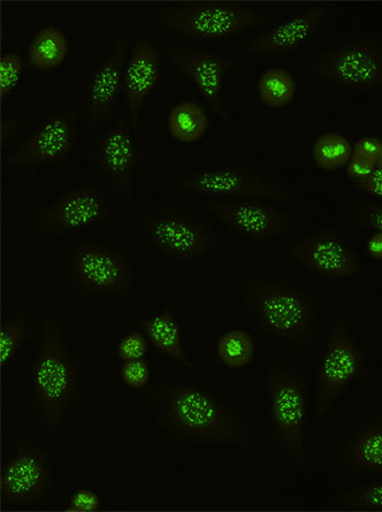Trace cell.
<instances>
[{
	"instance_id": "6da1fadb",
	"label": "cell",
	"mask_w": 382,
	"mask_h": 512,
	"mask_svg": "<svg viewBox=\"0 0 382 512\" xmlns=\"http://www.w3.org/2000/svg\"><path fill=\"white\" fill-rule=\"evenodd\" d=\"M160 414L180 437L208 443H242L249 439L238 414L203 388L166 386L159 393Z\"/></svg>"
},
{
	"instance_id": "7a4b0ae2",
	"label": "cell",
	"mask_w": 382,
	"mask_h": 512,
	"mask_svg": "<svg viewBox=\"0 0 382 512\" xmlns=\"http://www.w3.org/2000/svg\"><path fill=\"white\" fill-rule=\"evenodd\" d=\"M29 381L34 403L51 432L80 393L78 369L53 316L41 323L40 349L29 366Z\"/></svg>"
},
{
	"instance_id": "3957f363",
	"label": "cell",
	"mask_w": 382,
	"mask_h": 512,
	"mask_svg": "<svg viewBox=\"0 0 382 512\" xmlns=\"http://www.w3.org/2000/svg\"><path fill=\"white\" fill-rule=\"evenodd\" d=\"M246 302L263 330L289 347L307 345L316 331L311 296L286 281L258 279L246 286Z\"/></svg>"
},
{
	"instance_id": "277c9868",
	"label": "cell",
	"mask_w": 382,
	"mask_h": 512,
	"mask_svg": "<svg viewBox=\"0 0 382 512\" xmlns=\"http://www.w3.org/2000/svg\"><path fill=\"white\" fill-rule=\"evenodd\" d=\"M155 18L160 28L198 40L233 36L269 19L255 7L229 2L162 4Z\"/></svg>"
},
{
	"instance_id": "5b68a950",
	"label": "cell",
	"mask_w": 382,
	"mask_h": 512,
	"mask_svg": "<svg viewBox=\"0 0 382 512\" xmlns=\"http://www.w3.org/2000/svg\"><path fill=\"white\" fill-rule=\"evenodd\" d=\"M270 417L273 429L290 461L303 465L304 429L308 416V394L302 380L280 363L267 370Z\"/></svg>"
},
{
	"instance_id": "8992f818",
	"label": "cell",
	"mask_w": 382,
	"mask_h": 512,
	"mask_svg": "<svg viewBox=\"0 0 382 512\" xmlns=\"http://www.w3.org/2000/svg\"><path fill=\"white\" fill-rule=\"evenodd\" d=\"M171 187L177 193L188 195L308 204L288 188L266 178L265 175L239 167H219L181 175L172 179Z\"/></svg>"
},
{
	"instance_id": "52a82bcc",
	"label": "cell",
	"mask_w": 382,
	"mask_h": 512,
	"mask_svg": "<svg viewBox=\"0 0 382 512\" xmlns=\"http://www.w3.org/2000/svg\"><path fill=\"white\" fill-rule=\"evenodd\" d=\"M309 68L335 86L372 93L382 89V44L369 38L343 43L317 53Z\"/></svg>"
},
{
	"instance_id": "ba28073f",
	"label": "cell",
	"mask_w": 382,
	"mask_h": 512,
	"mask_svg": "<svg viewBox=\"0 0 382 512\" xmlns=\"http://www.w3.org/2000/svg\"><path fill=\"white\" fill-rule=\"evenodd\" d=\"M365 355L345 322H338L328 335L317 372L318 415H325L341 395L363 376Z\"/></svg>"
},
{
	"instance_id": "9c48e42d",
	"label": "cell",
	"mask_w": 382,
	"mask_h": 512,
	"mask_svg": "<svg viewBox=\"0 0 382 512\" xmlns=\"http://www.w3.org/2000/svg\"><path fill=\"white\" fill-rule=\"evenodd\" d=\"M2 499L11 506H34L53 489L52 455L34 442H21L4 466L0 479Z\"/></svg>"
},
{
	"instance_id": "30bf717a",
	"label": "cell",
	"mask_w": 382,
	"mask_h": 512,
	"mask_svg": "<svg viewBox=\"0 0 382 512\" xmlns=\"http://www.w3.org/2000/svg\"><path fill=\"white\" fill-rule=\"evenodd\" d=\"M148 241L166 257L190 261L208 254L215 236L201 219L191 213L163 210L149 213L143 219Z\"/></svg>"
},
{
	"instance_id": "8fae6325",
	"label": "cell",
	"mask_w": 382,
	"mask_h": 512,
	"mask_svg": "<svg viewBox=\"0 0 382 512\" xmlns=\"http://www.w3.org/2000/svg\"><path fill=\"white\" fill-rule=\"evenodd\" d=\"M75 284L83 292L119 295L133 284V270L127 258L105 244L80 242L72 257Z\"/></svg>"
},
{
	"instance_id": "7c38bea8",
	"label": "cell",
	"mask_w": 382,
	"mask_h": 512,
	"mask_svg": "<svg viewBox=\"0 0 382 512\" xmlns=\"http://www.w3.org/2000/svg\"><path fill=\"white\" fill-rule=\"evenodd\" d=\"M205 211L221 224L246 238L256 241L277 239L296 227L287 213L261 200L232 198V200L198 201Z\"/></svg>"
},
{
	"instance_id": "4fadbf2b",
	"label": "cell",
	"mask_w": 382,
	"mask_h": 512,
	"mask_svg": "<svg viewBox=\"0 0 382 512\" xmlns=\"http://www.w3.org/2000/svg\"><path fill=\"white\" fill-rule=\"evenodd\" d=\"M76 135V117L72 109L52 112L38 125L9 158L14 167H38L61 162L72 156Z\"/></svg>"
},
{
	"instance_id": "5bb4252c",
	"label": "cell",
	"mask_w": 382,
	"mask_h": 512,
	"mask_svg": "<svg viewBox=\"0 0 382 512\" xmlns=\"http://www.w3.org/2000/svg\"><path fill=\"white\" fill-rule=\"evenodd\" d=\"M287 254L305 270L320 278L348 279L361 271V263L355 251L330 229L290 244Z\"/></svg>"
},
{
	"instance_id": "9a60e30c",
	"label": "cell",
	"mask_w": 382,
	"mask_h": 512,
	"mask_svg": "<svg viewBox=\"0 0 382 512\" xmlns=\"http://www.w3.org/2000/svg\"><path fill=\"white\" fill-rule=\"evenodd\" d=\"M167 48L178 72L187 76L221 119L231 120L221 101V91L232 64L231 58L188 44L173 43L168 44Z\"/></svg>"
},
{
	"instance_id": "2e32d148",
	"label": "cell",
	"mask_w": 382,
	"mask_h": 512,
	"mask_svg": "<svg viewBox=\"0 0 382 512\" xmlns=\"http://www.w3.org/2000/svg\"><path fill=\"white\" fill-rule=\"evenodd\" d=\"M108 217V201L91 187L67 190L57 201L34 215L37 228L48 235L75 231L101 223Z\"/></svg>"
},
{
	"instance_id": "e0dca14e",
	"label": "cell",
	"mask_w": 382,
	"mask_h": 512,
	"mask_svg": "<svg viewBox=\"0 0 382 512\" xmlns=\"http://www.w3.org/2000/svg\"><path fill=\"white\" fill-rule=\"evenodd\" d=\"M98 171L121 196L132 193L137 167V149L131 128L119 118L95 143Z\"/></svg>"
},
{
	"instance_id": "ac0fdd59",
	"label": "cell",
	"mask_w": 382,
	"mask_h": 512,
	"mask_svg": "<svg viewBox=\"0 0 382 512\" xmlns=\"http://www.w3.org/2000/svg\"><path fill=\"white\" fill-rule=\"evenodd\" d=\"M331 12L330 4L313 5L252 38L247 49L254 55L279 56L302 48L322 28Z\"/></svg>"
},
{
	"instance_id": "d6986e66",
	"label": "cell",
	"mask_w": 382,
	"mask_h": 512,
	"mask_svg": "<svg viewBox=\"0 0 382 512\" xmlns=\"http://www.w3.org/2000/svg\"><path fill=\"white\" fill-rule=\"evenodd\" d=\"M163 75V58L157 45L147 38L136 37L124 74V91L134 128L152 91Z\"/></svg>"
},
{
	"instance_id": "ffe728a7",
	"label": "cell",
	"mask_w": 382,
	"mask_h": 512,
	"mask_svg": "<svg viewBox=\"0 0 382 512\" xmlns=\"http://www.w3.org/2000/svg\"><path fill=\"white\" fill-rule=\"evenodd\" d=\"M127 49L128 37L118 36L87 86L86 112L89 127L108 118L113 111L121 84H124Z\"/></svg>"
},
{
	"instance_id": "44dd1931",
	"label": "cell",
	"mask_w": 382,
	"mask_h": 512,
	"mask_svg": "<svg viewBox=\"0 0 382 512\" xmlns=\"http://www.w3.org/2000/svg\"><path fill=\"white\" fill-rule=\"evenodd\" d=\"M140 325L152 346L160 353L171 357L190 371L195 370L183 348L181 326L171 308H166L155 317L140 319Z\"/></svg>"
},
{
	"instance_id": "7402d4cb",
	"label": "cell",
	"mask_w": 382,
	"mask_h": 512,
	"mask_svg": "<svg viewBox=\"0 0 382 512\" xmlns=\"http://www.w3.org/2000/svg\"><path fill=\"white\" fill-rule=\"evenodd\" d=\"M343 456L350 469L382 473V422L366 425L351 435Z\"/></svg>"
},
{
	"instance_id": "603a6c76",
	"label": "cell",
	"mask_w": 382,
	"mask_h": 512,
	"mask_svg": "<svg viewBox=\"0 0 382 512\" xmlns=\"http://www.w3.org/2000/svg\"><path fill=\"white\" fill-rule=\"evenodd\" d=\"M167 126L175 140L191 144L201 141L208 133L210 119L200 103L183 101L168 113Z\"/></svg>"
},
{
	"instance_id": "cb8c5ba5",
	"label": "cell",
	"mask_w": 382,
	"mask_h": 512,
	"mask_svg": "<svg viewBox=\"0 0 382 512\" xmlns=\"http://www.w3.org/2000/svg\"><path fill=\"white\" fill-rule=\"evenodd\" d=\"M68 53V41L63 30L53 25L38 30L30 44L29 64L38 70H52L63 64Z\"/></svg>"
},
{
	"instance_id": "d4e9b609",
	"label": "cell",
	"mask_w": 382,
	"mask_h": 512,
	"mask_svg": "<svg viewBox=\"0 0 382 512\" xmlns=\"http://www.w3.org/2000/svg\"><path fill=\"white\" fill-rule=\"evenodd\" d=\"M258 97L267 108L279 110L294 101L297 82L294 75L285 68L272 67L259 76Z\"/></svg>"
},
{
	"instance_id": "484cf974",
	"label": "cell",
	"mask_w": 382,
	"mask_h": 512,
	"mask_svg": "<svg viewBox=\"0 0 382 512\" xmlns=\"http://www.w3.org/2000/svg\"><path fill=\"white\" fill-rule=\"evenodd\" d=\"M216 353L219 361L228 369L247 368L256 356L255 339L248 331L236 328L220 336Z\"/></svg>"
},
{
	"instance_id": "4316f807",
	"label": "cell",
	"mask_w": 382,
	"mask_h": 512,
	"mask_svg": "<svg viewBox=\"0 0 382 512\" xmlns=\"http://www.w3.org/2000/svg\"><path fill=\"white\" fill-rule=\"evenodd\" d=\"M353 148L348 137L326 133L319 135L313 143L312 157L320 170L331 172L348 165Z\"/></svg>"
},
{
	"instance_id": "83f0119b",
	"label": "cell",
	"mask_w": 382,
	"mask_h": 512,
	"mask_svg": "<svg viewBox=\"0 0 382 512\" xmlns=\"http://www.w3.org/2000/svg\"><path fill=\"white\" fill-rule=\"evenodd\" d=\"M28 317L25 310L15 313L2 328L0 338V355L2 365L6 368L10 364L19 349L28 339Z\"/></svg>"
},
{
	"instance_id": "f1b7e54d",
	"label": "cell",
	"mask_w": 382,
	"mask_h": 512,
	"mask_svg": "<svg viewBox=\"0 0 382 512\" xmlns=\"http://www.w3.org/2000/svg\"><path fill=\"white\" fill-rule=\"evenodd\" d=\"M338 506L356 510H382V479L343 493L338 499Z\"/></svg>"
},
{
	"instance_id": "f546056e",
	"label": "cell",
	"mask_w": 382,
	"mask_h": 512,
	"mask_svg": "<svg viewBox=\"0 0 382 512\" xmlns=\"http://www.w3.org/2000/svg\"><path fill=\"white\" fill-rule=\"evenodd\" d=\"M25 71L24 59L17 52H7L0 61V86L2 96L11 94Z\"/></svg>"
},
{
	"instance_id": "4dcf8cb0",
	"label": "cell",
	"mask_w": 382,
	"mask_h": 512,
	"mask_svg": "<svg viewBox=\"0 0 382 512\" xmlns=\"http://www.w3.org/2000/svg\"><path fill=\"white\" fill-rule=\"evenodd\" d=\"M382 148V141L376 136H366L359 140L353 148V155L350 159L368 166L374 170L378 167V158Z\"/></svg>"
},
{
	"instance_id": "1f68e13d",
	"label": "cell",
	"mask_w": 382,
	"mask_h": 512,
	"mask_svg": "<svg viewBox=\"0 0 382 512\" xmlns=\"http://www.w3.org/2000/svg\"><path fill=\"white\" fill-rule=\"evenodd\" d=\"M148 351V342L141 333H129L119 342L117 353L122 362L142 359Z\"/></svg>"
},
{
	"instance_id": "d6a6232c",
	"label": "cell",
	"mask_w": 382,
	"mask_h": 512,
	"mask_svg": "<svg viewBox=\"0 0 382 512\" xmlns=\"http://www.w3.org/2000/svg\"><path fill=\"white\" fill-rule=\"evenodd\" d=\"M150 369L142 359L126 362L120 371L122 382L128 387L140 389L148 385L150 380Z\"/></svg>"
},
{
	"instance_id": "836d02e7",
	"label": "cell",
	"mask_w": 382,
	"mask_h": 512,
	"mask_svg": "<svg viewBox=\"0 0 382 512\" xmlns=\"http://www.w3.org/2000/svg\"><path fill=\"white\" fill-rule=\"evenodd\" d=\"M359 224L382 232V202H361L357 205Z\"/></svg>"
},
{
	"instance_id": "e575fe53",
	"label": "cell",
	"mask_w": 382,
	"mask_h": 512,
	"mask_svg": "<svg viewBox=\"0 0 382 512\" xmlns=\"http://www.w3.org/2000/svg\"><path fill=\"white\" fill-rule=\"evenodd\" d=\"M98 495L88 489H80V491L74 493L68 503V510L71 511H94L99 508Z\"/></svg>"
},
{
	"instance_id": "d590c367",
	"label": "cell",
	"mask_w": 382,
	"mask_h": 512,
	"mask_svg": "<svg viewBox=\"0 0 382 512\" xmlns=\"http://www.w3.org/2000/svg\"><path fill=\"white\" fill-rule=\"evenodd\" d=\"M357 189L382 202V168L377 167L361 181L355 182Z\"/></svg>"
},
{
	"instance_id": "8d00e7d4",
	"label": "cell",
	"mask_w": 382,
	"mask_h": 512,
	"mask_svg": "<svg viewBox=\"0 0 382 512\" xmlns=\"http://www.w3.org/2000/svg\"><path fill=\"white\" fill-rule=\"evenodd\" d=\"M28 122L26 120L18 119V118H6L2 121V139L3 143L6 144L9 142L12 137L17 135L22 128L27 126Z\"/></svg>"
},
{
	"instance_id": "74e56055",
	"label": "cell",
	"mask_w": 382,
	"mask_h": 512,
	"mask_svg": "<svg viewBox=\"0 0 382 512\" xmlns=\"http://www.w3.org/2000/svg\"><path fill=\"white\" fill-rule=\"evenodd\" d=\"M366 247H368L369 255L373 259L382 262V232H374L368 241V246Z\"/></svg>"
},
{
	"instance_id": "f35d334b",
	"label": "cell",
	"mask_w": 382,
	"mask_h": 512,
	"mask_svg": "<svg viewBox=\"0 0 382 512\" xmlns=\"http://www.w3.org/2000/svg\"><path fill=\"white\" fill-rule=\"evenodd\" d=\"M378 167L382 168V148H381L380 155H379V158H378Z\"/></svg>"
}]
</instances>
